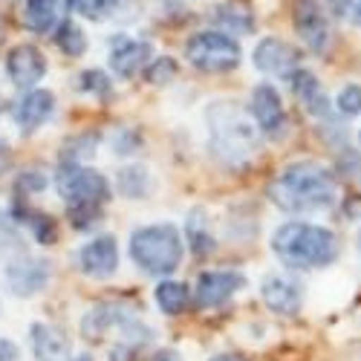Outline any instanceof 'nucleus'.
I'll list each match as a JSON object with an SVG mask.
<instances>
[{
  "mask_svg": "<svg viewBox=\"0 0 361 361\" xmlns=\"http://www.w3.org/2000/svg\"><path fill=\"white\" fill-rule=\"evenodd\" d=\"M252 61L266 75H289L292 67L298 64V52L281 38H263L252 52Z\"/></svg>",
  "mask_w": 361,
  "mask_h": 361,
  "instance_id": "16",
  "label": "nucleus"
},
{
  "mask_svg": "<svg viewBox=\"0 0 361 361\" xmlns=\"http://www.w3.org/2000/svg\"><path fill=\"white\" fill-rule=\"evenodd\" d=\"M205 125H208V147L212 154L237 168L246 165L257 157L260 150V128L237 102H214L205 110Z\"/></svg>",
  "mask_w": 361,
  "mask_h": 361,
  "instance_id": "2",
  "label": "nucleus"
},
{
  "mask_svg": "<svg viewBox=\"0 0 361 361\" xmlns=\"http://www.w3.org/2000/svg\"><path fill=\"white\" fill-rule=\"evenodd\" d=\"M32 353L38 361H70V336L55 324H32Z\"/></svg>",
  "mask_w": 361,
  "mask_h": 361,
  "instance_id": "17",
  "label": "nucleus"
},
{
  "mask_svg": "<svg viewBox=\"0 0 361 361\" xmlns=\"http://www.w3.org/2000/svg\"><path fill=\"white\" fill-rule=\"evenodd\" d=\"M58 6L61 0H23V23L32 32H52L58 26Z\"/></svg>",
  "mask_w": 361,
  "mask_h": 361,
  "instance_id": "21",
  "label": "nucleus"
},
{
  "mask_svg": "<svg viewBox=\"0 0 361 361\" xmlns=\"http://www.w3.org/2000/svg\"><path fill=\"white\" fill-rule=\"evenodd\" d=\"M73 361H93V358H87V355H81V358H73Z\"/></svg>",
  "mask_w": 361,
  "mask_h": 361,
  "instance_id": "38",
  "label": "nucleus"
},
{
  "mask_svg": "<svg viewBox=\"0 0 361 361\" xmlns=\"http://www.w3.org/2000/svg\"><path fill=\"white\" fill-rule=\"evenodd\" d=\"M23 191H41L44 185H47V179L44 176H38V171H29V173H23L20 176V183H18Z\"/></svg>",
  "mask_w": 361,
  "mask_h": 361,
  "instance_id": "33",
  "label": "nucleus"
},
{
  "mask_svg": "<svg viewBox=\"0 0 361 361\" xmlns=\"http://www.w3.org/2000/svg\"><path fill=\"white\" fill-rule=\"evenodd\" d=\"M18 358V344L9 338H0V361H15Z\"/></svg>",
  "mask_w": 361,
  "mask_h": 361,
  "instance_id": "34",
  "label": "nucleus"
},
{
  "mask_svg": "<svg viewBox=\"0 0 361 361\" xmlns=\"http://www.w3.org/2000/svg\"><path fill=\"white\" fill-rule=\"evenodd\" d=\"M269 197L286 214H318L338 202V183L329 168L318 162H292L272 183Z\"/></svg>",
  "mask_w": 361,
  "mask_h": 361,
  "instance_id": "1",
  "label": "nucleus"
},
{
  "mask_svg": "<svg viewBox=\"0 0 361 361\" xmlns=\"http://www.w3.org/2000/svg\"><path fill=\"white\" fill-rule=\"evenodd\" d=\"M183 255H185V243L173 223L142 226L130 234V260L145 275L154 278L173 275L179 263H183Z\"/></svg>",
  "mask_w": 361,
  "mask_h": 361,
  "instance_id": "4",
  "label": "nucleus"
},
{
  "mask_svg": "<svg viewBox=\"0 0 361 361\" xmlns=\"http://www.w3.org/2000/svg\"><path fill=\"white\" fill-rule=\"evenodd\" d=\"M55 188L67 202V208H104L110 200V183L107 176L96 168H87L75 159L64 162L55 173Z\"/></svg>",
  "mask_w": 361,
  "mask_h": 361,
  "instance_id": "5",
  "label": "nucleus"
},
{
  "mask_svg": "<svg viewBox=\"0 0 361 361\" xmlns=\"http://www.w3.org/2000/svg\"><path fill=\"white\" fill-rule=\"evenodd\" d=\"M150 361H179V358H176V353H173V350H162V353H157Z\"/></svg>",
  "mask_w": 361,
  "mask_h": 361,
  "instance_id": "36",
  "label": "nucleus"
},
{
  "mask_svg": "<svg viewBox=\"0 0 361 361\" xmlns=\"http://www.w3.org/2000/svg\"><path fill=\"white\" fill-rule=\"evenodd\" d=\"M295 29L300 41L312 52H326L329 47V23L324 15L321 0H295Z\"/></svg>",
  "mask_w": 361,
  "mask_h": 361,
  "instance_id": "11",
  "label": "nucleus"
},
{
  "mask_svg": "<svg viewBox=\"0 0 361 361\" xmlns=\"http://www.w3.org/2000/svg\"><path fill=\"white\" fill-rule=\"evenodd\" d=\"M272 252L289 269H324L329 263H336L341 252V240L326 226L289 220L275 228Z\"/></svg>",
  "mask_w": 361,
  "mask_h": 361,
  "instance_id": "3",
  "label": "nucleus"
},
{
  "mask_svg": "<svg viewBox=\"0 0 361 361\" xmlns=\"http://www.w3.org/2000/svg\"><path fill=\"white\" fill-rule=\"evenodd\" d=\"M185 240H188V246L197 257H205V255L214 252V234H212V228H208V220H205V214L200 212V208H194L191 217L185 220Z\"/></svg>",
  "mask_w": 361,
  "mask_h": 361,
  "instance_id": "22",
  "label": "nucleus"
},
{
  "mask_svg": "<svg viewBox=\"0 0 361 361\" xmlns=\"http://www.w3.org/2000/svg\"><path fill=\"white\" fill-rule=\"evenodd\" d=\"M358 252H361V231H358Z\"/></svg>",
  "mask_w": 361,
  "mask_h": 361,
  "instance_id": "39",
  "label": "nucleus"
},
{
  "mask_svg": "<svg viewBox=\"0 0 361 361\" xmlns=\"http://www.w3.org/2000/svg\"><path fill=\"white\" fill-rule=\"evenodd\" d=\"M240 289H246V275L237 269H214V272H202L194 286V298L200 310H214L231 300Z\"/></svg>",
  "mask_w": 361,
  "mask_h": 361,
  "instance_id": "9",
  "label": "nucleus"
},
{
  "mask_svg": "<svg viewBox=\"0 0 361 361\" xmlns=\"http://www.w3.org/2000/svg\"><path fill=\"white\" fill-rule=\"evenodd\" d=\"M18 226L9 214H0V257H6L9 252L18 249Z\"/></svg>",
  "mask_w": 361,
  "mask_h": 361,
  "instance_id": "28",
  "label": "nucleus"
},
{
  "mask_svg": "<svg viewBox=\"0 0 361 361\" xmlns=\"http://www.w3.org/2000/svg\"><path fill=\"white\" fill-rule=\"evenodd\" d=\"M176 75V64L171 58H157V61L147 64V81L150 84H168Z\"/></svg>",
  "mask_w": 361,
  "mask_h": 361,
  "instance_id": "32",
  "label": "nucleus"
},
{
  "mask_svg": "<svg viewBox=\"0 0 361 361\" xmlns=\"http://www.w3.org/2000/svg\"><path fill=\"white\" fill-rule=\"evenodd\" d=\"M249 113L257 122L260 133L269 139H283L289 130V118H286V107L281 102V93L272 84H257L252 90V104Z\"/></svg>",
  "mask_w": 361,
  "mask_h": 361,
  "instance_id": "7",
  "label": "nucleus"
},
{
  "mask_svg": "<svg viewBox=\"0 0 361 361\" xmlns=\"http://www.w3.org/2000/svg\"><path fill=\"white\" fill-rule=\"evenodd\" d=\"M212 361H240V358H234V355H217V358H212Z\"/></svg>",
  "mask_w": 361,
  "mask_h": 361,
  "instance_id": "37",
  "label": "nucleus"
},
{
  "mask_svg": "<svg viewBox=\"0 0 361 361\" xmlns=\"http://www.w3.org/2000/svg\"><path fill=\"white\" fill-rule=\"evenodd\" d=\"M231 15H226V9H217V20L226 26V29H231V32H249V29L255 26L252 23V18H249V12H237V9H228Z\"/></svg>",
  "mask_w": 361,
  "mask_h": 361,
  "instance_id": "31",
  "label": "nucleus"
},
{
  "mask_svg": "<svg viewBox=\"0 0 361 361\" xmlns=\"http://www.w3.org/2000/svg\"><path fill=\"white\" fill-rule=\"evenodd\" d=\"M49 278H52L49 263L41 260V257H32V255H18L4 269L6 289L12 295H18V298H32V295L44 292L47 283H49Z\"/></svg>",
  "mask_w": 361,
  "mask_h": 361,
  "instance_id": "8",
  "label": "nucleus"
},
{
  "mask_svg": "<svg viewBox=\"0 0 361 361\" xmlns=\"http://www.w3.org/2000/svg\"><path fill=\"white\" fill-rule=\"evenodd\" d=\"M61 4L70 9V12H78L81 18L87 20H107L116 6H118V0H61Z\"/></svg>",
  "mask_w": 361,
  "mask_h": 361,
  "instance_id": "25",
  "label": "nucleus"
},
{
  "mask_svg": "<svg viewBox=\"0 0 361 361\" xmlns=\"http://www.w3.org/2000/svg\"><path fill=\"white\" fill-rule=\"evenodd\" d=\"M336 104H338V113H341V116H358V113H361V87H358V84L341 87Z\"/></svg>",
  "mask_w": 361,
  "mask_h": 361,
  "instance_id": "27",
  "label": "nucleus"
},
{
  "mask_svg": "<svg viewBox=\"0 0 361 361\" xmlns=\"http://www.w3.org/2000/svg\"><path fill=\"white\" fill-rule=\"evenodd\" d=\"M55 44H58V49H61L64 55L78 58L87 49V35H84V29L75 20H64V23L55 26Z\"/></svg>",
  "mask_w": 361,
  "mask_h": 361,
  "instance_id": "24",
  "label": "nucleus"
},
{
  "mask_svg": "<svg viewBox=\"0 0 361 361\" xmlns=\"http://www.w3.org/2000/svg\"><path fill=\"white\" fill-rule=\"evenodd\" d=\"M116 191L125 200H145L154 191V176L145 165H125L116 173Z\"/></svg>",
  "mask_w": 361,
  "mask_h": 361,
  "instance_id": "20",
  "label": "nucleus"
},
{
  "mask_svg": "<svg viewBox=\"0 0 361 361\" xmlns=\"http://www.w3.org/2000/svg\"><path fill=\"white\" fill-rule=\"evenodd\" d=\"M81 90L84 93H93V96H107L110 93V81L102 70H84L81 73Z\"/></svg>",
  "mask_w": 361,
  "mask_h": 361,
  "instance_id": "30",
  "label": "nucleus"
},
{
  "mask_svg": "<svg viewBox=\"0 0 361 361\" xmlns=\"http://www.w3.org/2000/svg\"><path fill=\"white\" fill-rule=\"evenodd\" d=\"M185 58L200 73H231L240 64V58H243V49L228 32L202 29V32H194L188 38Z\"/></svg>",
  "mask_w": 361,
  "mask_h": 361,
  "instance_id": "6",
  "label": "nucleus"
},
{
  "mask_svg": "<svg viewBox=\"0 0 361 361\" xmlns=\"http://www.w3.org/2000/svg\"><path fill=\"white\" fill-rule=\"evenodd\" d=\"M329 9H333L336 18L361 26V0H329Z\"/></svg>",
  "mask_w": 361,
  "mask_h": 361,
  "instance_id": "29",
  "label": "nucleus"
},
{
  "mask_svg": "<svg viewBox=\"0 0 361 361\" xmlns=\"http://www.w3.org/2000/svg\"><path fill=\"white\" fill-rule=\"evenodd\" d=\"M78 266H81V272L90 275V278H110L118 269L116 237L99 234V237L90 240V243H84L81 252H78Z\"/></svg>",
  "mask_w": 361,
  "mask_h": 361,
  "instance_id": "14",
  "label": "nucleus"
},
{
  "mask_svg": "<svg viewBox=\"0 0 361 361\" xmlns=\"http://www.w3.org/2000/svg\"><path fill=\"white\" fill-rule=\"evenodd\" d=\"M6 75L15 87L32 90L47 75V58L35 44H18L6 55Z\"/></svg>",
  "mask_w": 361,
  "mask_h": 361,
  "instance_id": "10",
  "label": "nucleus"
},
{
  "mask_svg": "<svg viewBox=\"0 0 361 361\" xmlns=\"http://www.w3.org/2000/svg\"><path fill=\"white\" fill-rule=\"evenodd\" d=\"M52 113H55V96L49 93V90H41V87L23 90V96L12 107V118L23 133H35L41 125L49 122Z\"/></svg>",
  "mask_w": 361,
  "mask_h": 361,
  "instance_id": "12",
  "label": "nucleus"
},
{
  "mask_svg": "<svg viewBox=\"0 0 361 361\" xmlns=\"http://www.w3.org/2000/svg\"><path fill=\"white\" fill-rule=\"evenodd\" d=\"M260 295L269 310L278 315H286V318L298 315L300 307H304V286L289 275H269L260 283Z\"/></svg>",
  "mask_w": 361,
  "mask_h": 361,
  "instance_id": "13",
  "label": "nucleus"
},
{
  "mask_svg": "<svg viewBox=\"0 0 361 361\" xmlns=\"http://www.w3.org/2000/svg\"><path fill=\"white\" fill-rule=\"evenodd\" d=\"M130 318H136L130 307H122V304H99V307H93V310L84 315L81 329H84L87 338H102V336L110 333V329H122Z\"/></svg>",
  "mask_w": 361,
  "mask_h": 361,
  "instance_id": "18",
  "label": "nucleus"
},
{
  "mask_svg": "<svg viewBox=\"0 0 361 361\" xmlns=\"http://www.w3.org/2000/svg\"><path fill=\"white\" fill-rule=\"evenodd\" d=\"M9 168H12V150L6 139H0V173H6Z\"/></svg>",
  "mask_w": 361,
  "mask_h": 361,
  "instance_id": "35",
  "label": "nucleus"
},
{
  "mask_svg": "<svg viewBox=\"0 0 361 361\" xmlns=\"http://www.w3.org/2000/svg\"><path fill=\"white\" fill-rule=\"evenodd\" d=\"M150 58H154V47L147 41H136V38L122 35L110 47V70L118 78H133L142 67L150 64Z\"/></svg>",
  "mask_w": 361,
  "mask_h": 361,
  "instance_id": "15",
  "label": "nucleus"
},
{
  "mask_svg": "<svg viewBox=\"0 0 361 361\" xmlns=\"http://www.w3.org/2000/svg\"><path fill=\"white\" fill-rule=\"evenodd\" d=\"M286 78L292 84V93L298 96V102L307 107V113H312L318 118H329V99L324 93L321 81L310 70H292Z\"/></svg>",
  "mask_w": 361,
  "mask_h": 361,
  "instance_id": "19",
  "label": "nucleus"
},
{
  "mask_svg": "<svg viewBox=\"0 0 361 361\" xmlns=\"http://www.w3.org/2000/svg\"><path fill=\"white\" fill-rule=\"evenodd\" d=\"M29 228H32V234L38 237V243H44V246H52L55 240H58V228H55V223H52V217H47V214H38V212H26V220H23Z\"/></svg>",
  "mask_w": 361,
  "mask_h": 361,
  "instance_id": "26",
  "label": "nucleus"
},
{
  "mask_svg": "<svg viewBox=\"0 0 361 361\" xmlns=\"http://www.w3.org/2000/svg\"><path fill=\"white\" fill-rule=\"evenodd\" d=\"M154 298H157V307L165 315H179L188 307V286L179 283V281H162L154 289Z\"/></svg>",
  "mask_w": 361,
  "mask_h": 361,
  "instance_id": "23",
  "label": "nucleus"
}]
</instances>
